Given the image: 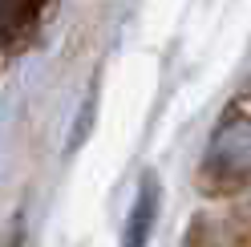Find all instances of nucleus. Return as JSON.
Instances as JSON below:
<instances>
[{
    "instance_id": "obj_1",
    "label": "nucleus",
    "mask_w": 251,
    "mask_h": 247,
    "mask_svg": "<svg viewBox=\"0 0 251 247\" xmlns=\"http://www.w3.org/2000/svg\"><path fill=\"white\" fill-rule=\"evenodd\" d=\"M202 171L215 187H235L251 174V118H227L223 126L215 130L207 158H202Z\"/></svg>"
},
{
    "instance_id": "obj_2",
    "label": "nucleus",
    "mask_w": 251,
    "mask_h": 247,
    "mask_svg": "<svg viewBox=\"0 0 251 247\" xmlns=\"http://www.w3.org/2000/svg\"><path fill=\"white\" fill-rule=\"evenodd\" d=\"M41 0H0V41H17L33 28Z\"/></svg>"
},
{
    "instance_id": "obj_3",
    "label": "nucleus",
    "mask_w": 251,
    "mask_h": 247,
    "mask_svg": "<svg viewBox=\"0 0 251 247\" xmlns=\"http://www.w3.org/2000/svg\"><path fill=\"white\" fill-rule=\"evenodd\" d=\"M154 211H158V191L154 182H146L142 195L134 203V215H130V231H126V247H142L146 235H150V223H154Z\"/></svg>"
}]
</instances>
